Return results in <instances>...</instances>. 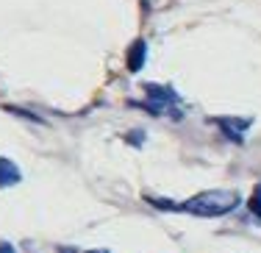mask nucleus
Masks as SVG:
<instances>
[{"label":"nucleus","instance_id":"f257e3e1","mask_svg":"<svg viewBox=\"0 0 261 253\" xmlns=\"http://www.w3.org/2000/svg\"><path fill=\"white\" fill-rule=\"evenodd\" d=\"M239 203H242V197L231 192V189H211V192L192 195L184 203H175V209L186 214H195V217H220V214L233 212Z\"/></svg>","mask_w":261,"mask_h":253},{"label":"nucleus","instance_id":"f03ea898","mask_svg":"<svg viewBox=\"0 0 261 253\" xmlns=\"http://www.w3.org/2000/svg\"><path fill=\"white\" fill-rule=\"evenodd\" d=\"M20 181V170L17 164H11L9 159H0V187H11Z\"/></svg>","mask_w":261,"mask_h":253},{"label":"nucleus","instance_id":"7ed1b4c3","mask_svg":"<svg viewBox=\"0 0 261 253\" xmlns=\"http://www.w3.org/2000/svg\"><path fill=\"white\" fill-rule=\"evenodd\" d=\"M145 42L142 39H136L134 42V47H130V53H128V70L130 72H136V70H142V64H145Z\"/></svg>","mask_w":261,"mask_h":253},{"label":"nucleus","instance_id":"20e7f679","mask_svg":"<svg viewBox=\"0 0 261 253\" xmlns=\"http://www.w3.org/2000/svg\"><path fill=\"white\" fill-rule=\"evenodd\" d=\"M247 209H250V212L261 220V187H256V192L250 195V200H247Z\"/></svg>","mask_w":261,"mask_h":253}]
</instances>
